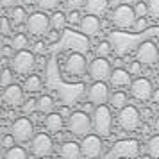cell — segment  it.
Here are the masks:
<instances>
[{
	"label": "cell",
	"instance_id": "1",
	"mask_svg": "<svg viewBox=\"0 0 159 159\" xmlns=\"http://www.w3.org/2000/svg\"><path fill=\"white\" fill-rule=\"evenodd\" d=\"M111 106L102 104V106H95L91 111V120H93V129L97 134H100L102 138L109 136L113 132V111Z\"/></svg>",
	"mask_w": 159,
	"mask_h": 159
},
{
	"label": "cell",
	"instance_id": "2",
	"mask_svg": "<svg viewBox=\"0 0 159 159\" xmlns=\"http://www.w3.org/2000/svg\"><path fill=\"white\" fill-rule=\"evenodd\" d=\"M66 127H68V130L73 136L84 138L86 134H89V130L93 129V120H91V116L88 115L86 111L79 109V111H75V113H72L68 116Z\"/></svg>",
	"mask_w": 159,
	"mask_h": 159
},
{
	"label": "cell",
	"instance_id": "3",
	"mask_svg": "<svg viewBox=\"0 0 159 159\" xmlns=\"http://www.w3.org/2000/svg\"><path fill=\"white\" fill-rule=\"evenodd\" d=\"M141 152V145L138 139L132 138H125V139H118L113 147L109 156L113 159H136Z\"/></svg>",
	"mask_w": 159,
	"mask_h": 159
},
{
	"label": "cell",
	"instance_id": "4",
	"mask_svg": "<svg viewBox=\"0 0 159 159\" xmlns=\"http://www.w3.org/2000/svg\"><path fill=\"white\" fill-rule=\"evenodd\" d=\"M141 111L132 106V104H127L125 107H122L118 111V116H116V122L120 125V129H123L125 132H132V130L139 129L141 125Z\"/></svg>",
	"mask_w": 159,
	"mask_h": 159
},
{
	"label": "cell",
	"instance_id": "5",
	"mask_svg": "<svg viewBox=\"0 0 159 159\" xmlns=\"http://www.w3.org/2000/svg\"><path fill=\"white\" fill-rule=\"evenodd\" d=\"M136 18L138 15L134 11V6H129V4H122L118 7H113V13H111V23L120 30L132 29Z\"/></svg>",
	"mask_w": 159,
	"mask_h": 159
},
{
	"label": "cell",
	"instance_id": "6",
	"mask_svg": "<svg viewBox=\"0 0 159 159\" xmlns=\"http://www.w3.org/2000/svg\"><path fill=\"white\" fill-rule=\"evenodd\" d=\"M25 27H27V32L32 34V36H47L52 29V23H50V16H47V11H34V13H30L29 18H27V23H25Z\"/></svg>",
	"mask_w": 159,
	"mask_h": 159
},
{
	"label": "cell",
	"instance_id": "7",
	"mask_svg": "<svg viewBox=\"0 0 159 159\" xmlns=\"http://www.w3.org/2000/svg\"><path fill=\"white\" fill-rule=\"evenodd\" d=\"M11 68L20 75H29L36 68V54L32 50H16L15 56L11 57Z\"/></svg>",
	"mask_w": 159,
	"mask_h": 159
},
{
	"label": "cell",
	"instance_id": "8",
	"mask_svg": "<svg viewBox=\"0 0 159 159\" xmlns=\"http://www.w3.org/2000/svg\"><path fill=\"white\" fill-rule=\"evenodd\" d=\"M89 70V63L84 54L80 52H72L68 54L65 59V73L66 75H72L73 79H80L84 77L86 72Z\"/></svg>",
	"mask_w": 159,
	"mask_h": 159
},
{
	"label": "cell",
	"instance_id": "9",
	"mask_svg": "<svg viewBox=\"0 0 159 159\" xmlns=\"http://www.w3.org/2000/svg\"><path fill=\"white\" fill-rule=\"evenodd\" d=\"M11 134L16 138L18 143H30V139L34 138L36 130H34V122L25 116H18L16 120L11 123Z\"/></svg>",
	"mask_w": 159,
	"mask_h": 159
},
{
	"label": "cell",
	"instance_id": "10",
	"mask_svg": "<svg viewBox=\"0 0 159 159\" xmlns=\"http://www.w3.org/2000/svg\"><path fill=\"white\" fill-rule=\"evenodd\" d=\"M30 152L34 157H48L54 154V139L47 132H36L34 138L30 139Z\"/></svg>",
	"mask_w": 159,
	"mask_h": 159
},
{
	"label": "cell",
	"instance_id": "11",
	"mask_svg": "<svg viewBox=\"0 0 159 159\" xmlns=\"http://www.w3.org/2000/svg\"><path fill=\"white\" fill-rule=\"evenodd\" d=\"M154 84L150 82V79L147 77H136L132 79L129 86V91H130V97L138 102H147L152 98V93H154Z\"/></svg>",
	"mask_w": 159,
	"mask_h": 159
},
{
	"label": "cell",
	"instance_id": "12",
	"mask_svg": "<svg viewBox=\"0 0 159 159\" xmlns=\"http://www.w3.org/2000/svg\"><path fill=\"white\" fill-rule=\"evenodd\" d=\"M111 98V86L107 80H93V84L88 88V100L95 106L107 104Z\"/></svg>",
	"mask_w": 159,
	"mask_h": 159
},
{
	"label": "cell",
	"instance_id": "13",
	"mask_svg": "<svg viewBox=\"0 0 159 159\" xmlns=\"http://www.w3.org/2000/svg\"><path fill=\"white\" fill-rule=\"evenodd\" d=\"M82 147V156L84 159H98L104 152V143H102L100 134H86L80 141Z\"/></svg>",
	"mask_w": 159,
	"mask_h": 159
},
{
	"label": "cell",
	"instance_id": "14",
	"mask_svg": "<svg viewBox=\"0 0 159 159\" xmlns=\"http://www.w3.org/2000/svg\"><path fill=\"white\" fill-rule=\"evenodd\" d=\"M136 59L141 61L145 66H154L159 61L157 45L154 43V41H150V39L141 41V43L138 45V48H136Z\"/></svg>",
	"mask_w": 159,
	"mask_h": 159
},
{
	"label": "cell",
	"instance_id": "15",
	"mask_svg": "<svg viewBox=\"0 0 159 159\" xmlns=\"http://www.w3.org/2000/svg\"><path fill=\"white\" fill-rule=\"evenodd\" d=\"M113 73V65L107 61V57H97L89 63V70H88V75L93 80H109Z\"/></svg>",
	"mask_w": 159,
	"mask_h": 159
},
{
	"label": "cell",
	"instance_id": "16",
	"mask_svg": "<svg viewBox=\"0 0 159 159\" xmlns=\"http://www.w3.org/2000/svg\"><path fill=\"white\" fill-rule=\"evenodd\" d=\"M23 91H25V88L23 86H18V84H9L7 88H4V93H2V98H4V102L7 104L9 107H22V104L25 102V95H23Z\"/></svg>",
	"mask_w": 159,
	"mask_h": 159
},
{
	"label": "cell",
	"instance_id": "17",
	"mask_svg": "<svg viewBox=\"0 0 159 159\" xmlns=\"http://www.w3.org/2000/svg\"><path fill=\"white\" fill-rule=\"evenodd\" d=\"M109 86L115 88V89H123V88H129L130 82H132V73L129 70H125L122 66H118L113 70L111 77H109Z\"/></svg>",
	"mask_w": 159,
	"mask_h": 159
},
{
	"label": "cell",
	"instance_id": "18",
	"mask_svg": "<svg viewBox=\"0 0 159 159\" xmlns=\"http://www.w3.org/2000/svg\"><path fill=\"white\" fill-rule=\"evenodd\" d=\"M102 29V23H100V16L97 15H86L82 16V22L79 23V30L80 34H84V36H97Z\"/></svg>",
	"mask_w": 159,
	"mask_h": 159
},
{
	"label": "cell",
	"instance_id": "19",
	"mask_svg": "<svg viewBox=\"0 0 159 159\" xmlns=\"http://www.w3.org/2000/svg\"><path fill=\"white\" fill-rule=\"evenodd\" d=\"M59 156H61V159H80V157H84V156H82V147H80V143L70 141V139H66L65 143L61 145Z\"/></svg>",
	"mask_w": 159,
	"mask_h": 159
},
{
	"label": "cell",
	"instance_id": "20",
	"mask_svg": "<svg viewBox=\"0 0 159 159\" xmlns=\"http://www.w3.org/2000/svg\"><path fill=\"white\" fill-rule=\"evenodd\" d=\"M45 129L52 132V134H59L61 130L65 129V116L61 115V113H56V111H52L48 115L45 116Z\"/></svg>",
	"mask_w": 159,
	"mask_h": 159
},
{
	"label": "cell",
	"instance_id": "21",
	"mask_svg": "<svg viewBox=\"0 0 159 159\" xmlns=\"http://www.w3.org/2000/svg\"><path fill=\"white\" fill-rule=\"evenodd\" d=\"M111 2L109 0H86V13L89 15H97V16H104L107 13Z\"/></svg>",
	"mask_w": 159,
	"mask_h": 159
},
{
	"label": "cell",
	"instance_id": "22",
	"mask_svg": "<svg viewBox=\"0 0 159 159\" xmlns=\"http://www.w3.org/2000/svg\"><path fill=\"white\" fill-rule=\"evenodd\" d=\"M27 11H25V6H13L9 9V20L13 23V27H20V25H25L27 23Z\"/></svg>",
	"mask_w": 159,
	"mask_h": 159
},
{
	"label": "cell",
	"instance_id": "23",
	"mask_svg": "<svg viewBox=\"0 0 159 159\" xmlns=\"http://www.w3.org/2000/svg\"><path fill=\"white\" fill-rule=\"evenodd\" d=\"M129 104V97H127V93L123 91V89H118V91H115V93H111V98H109V106L113 109H120L125 107Z\"/></svg>",
	"mask_w": 159,
	"mask_h": 159
},
{
	"label": "cell",
	"instance_id": "24",
	"mask_svg": "<svg viewBox=\"0 0 159 159\" xmlns=\"http://www.w3.org/2000/svg\"><path fill=\"white\" fill-rule=\"evenodd\" d=\"M41 86H43V80H41V77L36 75V73H29L27 79H25V82H23V88H25L27 93H38V91L41 89Z\"/></svg>",
	"mask_w": 159,
	"mask_h": 159
},
{
	"label": "cell",
	"instance_id": "25",
	"mask_svg": "<svg viewBox=\"0 0 159 159\" xmlns=\"http://www.w3.org/2000/svg\"><path fill=\"white\" fill-rule=\"evenodd\" d=\"M50 23H52V29H57V30H63L68 23V15H65L63 11H52L50 15Z\"/></svg>",
	"mask_w": 159,
	"mask_h": 159
},
{
	"label": "cell",
	"instance_id": "26",
	"mask_svg": "<svg viewBox=\"0 0 159 159\" xmlns=\"http://www.w3.org/2000/svg\"><path fill=\"white\" fill-rule=\"evenodd\" d=\"M54 98H52L50 95H41L39 98H38V111L39 113H45V115H48L54 111Z\"/></svg>",
	"mask_w": 159,
	"mask_h": 159
},
{
	"label": "cell",
	"instance_id": "27",
	"mask_svg": "<svg viewBox=\"0 0 159 159\" xmlns=\"http://www.w3.org/2000/svg\"><path fill=\"white\" fill-rule=\"evenodd\" d=\"M147 154L152 159H159V134L157 132L154 136H150V139L147 141Z\"/></svg>",
	"mask_w": 159,
	"mask_h": 159
},
{
	"label": "cell",
	"instance_id": "28",
	"mask_svg": "<svg viewBox=\"0 0 159 159\" xmlns=\"http://www.w3.org/2000/svg\"><path fill=\"white\" fill-rule=\"evenodd\" d=\"M4 159H29L27 157V150L23 148V147H11L6 150L4 154Z\"/></svg>",
	"mask_w": 159,
	"mask_h": 159
},
{
	"label": "cell",
	"instance_id": "29",
	"mask_svg": "<svg viewBox=\"0 0 159 159\" xmlns=\"http://www.w3.org/2000/svg\"><path fill=\"white\" fill-rule=\"evenodd\" d=\"M11 45H13V48H15V50H23V48H27V47H29V38H27V34H23V32H18V34L13 36Z\"/></svg>",
	"mask_w": 159,
	"mask_h": 159
},
{
	"label": "cell",
	"instance_id": "30",
	"mask_svg": "<svg viewBox=\"0 0 159 159\" xmlns=\"http://www.w3.org/2000/svg\"><path fill=\"white\" fill-rule=\"evenodd\" d=\"M97 56H100V57H109L111 54H113V45L109 43L107 39H104L100 43L97 45Z\"/></svg>",
	"mask_w": 159,
	"mask_h": 159
},
{
	"label": "cell",
	"instance_id": "31",
	"mask_svg": "<svg viewBox=\"0 0 159 159\" xmlns=\"http://www.w3.org/2000/svg\"><path fill=\"white\" fill-rule=\"evenodd\" d=\"M13 72H15V70H13V68H7V66L2 70V77H0V86L2 88H7L9 84L15 82V75H13Z\"/></svg>",
	"mask_w": 159,
	"mask_h": 159
},
{
	"label": "cell",
	"instance_id": "32",
	"mask_svg": "<svg viewBox=\"0 0 159 159\" xmlns=\"http://www.w3.org/2000/svg\"><path fill=\"white\" fill-rule=\"evenodd\" d=\"M61 0H36V6L41 11H56Z\"/></svg>",
	"mask_w": 159,
	"mask_h": 159
},
{
	"label": "cell",
	"instance_id": "33",
	"mask_svg": "<svg viewBox=\"0 0 159 159\" xmlns=\"http://www.w3.org/2000/svg\"><path fill=\"white\" fill-rule=\"evenodd\" d=\"M36 109H38V100H36V98H27V100L22 104L23 115H27V116H30Z\"/></svg>",
	"mask_w": 159,
	"mask_h": 159
},
{
	"label": "cell",
	"instance_id": "34",
	"mask_svg": "<svg viewBox=\"0 0 159 159\" xmlns=\"http://www.w3.org/2000/svg\"><path fill=\"white\" fill-rule=\"evenodd\" d=\"M147 27H148L147 18H145V16H138L136 22H134V25H132V30H134V34H139V32L147 30Z\"/></svg>",
	"mask_w": 159,
	"mask_h": 159
},
{
	"label": "cell",
	"instance_id": "35",
	"mask_svg": "<svg viewBox=\"0 0 159 159\" xmlns=\"http://www.w3.org/2000/svg\"><path fill=\"white\" fill-rule=\"evenodd\" d=\"M148 16L156 22L159 20V0H148Z\"/></svg>",
	"mask_w": 159,
	"mask_h": 159
},
{
	"label": "cell",
	"instance_id": "36",
	"mask_svg": "<svg viewBox=\"0 0 159 159\" xmlns=\"http://www.w3.org/2000/svg\"><path fill=\"white\" fill-rule=\"evenodd\" d=\"M134 11H136L138 16H147L148 15V2H145V0H139L134 4Z\"/></svg>",
	"mask_w": 159,
	"mask_h": 159
},
{
	"label": "cell",
	"instance_id": "37",
	"mask_svg": "<svg viewBox=\"0 0 159 159\" xmlns=\"http://www.w3.org/2000/svg\"><path fill=\"white\" fill-rule=\"evenodd\" d=\"M86 6V0H65V7L68 11H75V9H80Z\"/></svg>",
	"mask_w": 159,
	"mask_h": 159
},
{
	"label": "cell",
	"instance_id": "38",
	"mask_svg": "<svg viewBox=\"0 0 159 159\" xmlns=\"http://www.w3.org/2000/svg\"><path fill=\"white\" fill-rule=\"evenodd\" d=\"M80 22H82V15L79 13V9L68 11V23H70V25H79Z\"/></svg>",
	"mask_w": 159,
	"mask_h": 159
},
{
	"label": "cell",
	"instance_id": "39",
	"mask_svg": "<svg viewBox=\"0 0 159 159\" xmlns=\"http://www.w3.org/2000/svg\"><path fill=\"white\" fill-rule=\"evenodd\" d=\"M143 63L141 61H130V65H129V72L132 73V75H141L143 73Z\"/></svg>",
	"mask_w": 159,
	"mask_h": 159
},
{
	"label": "cell",
	"instance_id": "40",
	"mask_svg": "<svg viewBox=\"0 0 159 159\" xmlns=\"http://www.w3.org/2000/svg\"><path fill=\"white\" fill-rule=\"evenodd\" d=\"M15 143H16V138L13 136L11 132L2 138V148H4V150H7V148H11V147H15Z\"/></svg>",
	"mask_w": 159,
	"mask_h": 159
},
{
	"label": "cell",
	"instance_id": "41",
	"mask_svg": "<svg viewBox=\"0 0 159 159\" xmlns=\"http://www.w3.org/2000/svg\"><path fill=\"white\" fill-rule=\"evenodd\" d=\"M47 50H48V47H47V43H45L43 39H38L36 43H34V48H32L34 54H47Z\"/></svg>",
	"mask_w": 159,
	"mask_h": 159
},
{
	"label": "cell",
	"instance_id": "42",
	"mask_svg": "<svg viewBox=\"0 0 159 159\" xmlns=\"http://www.w3.org/2000/svg\"><path fill=\"white\" fill-rule=\"evenodd\" d=\"M11 20H9V16H4L2 18V36H9L11 34Z\"/></svg>",
	"mask_w": 159,
	"mask_h": 159
},
{
	"label": "cell",
	"instance_id": "43",
	"mask_svg": "<svg viewBox=\"0 0 159 159\" xmlns=\"http://www.w3.org/2000/svg\"><path fill=\"white\" fill-rule=\"evenodd\" d=\"M47 38H48V41H57L59 38H61V30L52 29V32H48V34H47Z\"/></svg>",
	"mask_w": 159,
	"mask_h": 159
},
{
	"label": "cell",
	"instance_id": "44",
	"mask_svg": "<svg viewBox=\"0 0 159 159\" xmlns=\"http://www.w3.org/2000/svg\"><path fill=\"white\" fill-rule=\"evenodd\" d=\"M15 48H13V45H6V47H4V57H13V56H15Z\"/></svg>",
	"mask_w": 159,
	"mask_h": 159
},
{
	"label": "cell",
	"instance_id": "45",
	"mask_svg": "<svg viewBox=\"0 0 159 159\" xmlns=\"http://www.w3.org/2000/svg\"><path fill=\"white\" fill-rule=\"evenodd\" d=\"M152 115H154V113H152V109H148V107L141 111V116H143V120H150Z\"/></svg>",
	"mask_w": 159,
	"mask_h": 159
},
{
	"label": "cell",
	"instance_id": "46",
	"mask_svg": "<svg viewBox=\"0 0 159 159\" xmlns=\"http://www.w3.org/2000/svg\"><path fill=\"white\" fill-rule=\"evenodd\" d=\"M150 102H152V104H157V106H159V88H157V89H154V93H152Z\"/></svg>",
	"mask_w": 159,
	"mask_h": 159
},
{
	"label": "cell",
	"instance_id": "47",
	"mask_svg": "<svg viewBox=\"0 0 159 159\" xmlns=\"http://www.w3.org/2000/svg\"><path fill=\"white\" fill-rule=\"evenodd\" d=\"M91 106H95V104H93V102H89V100H88L86 104H80V109H82V111H86V113H89V111L93 109Z\"/></svg>",
	"mask_w": 159,
	"mask_h": 159
},
{
	"label": "cell",
	"instance_id": "48",
	"mask_svg": "<svg viewBox=\"0 0 159 159\" xmlns=\"http://www.w3.org/2000/svg\"><path fill=\"white\" fill-rule=\"evenodd\" d=\"M59 113H61V115L65 116V118H68V116L72 115V111H70V109L66 107V106H65V107H61V109H59Z\"/></svg>",
	"mask_w": 159,
	"mask_h": 159
},
{
	"label": "cell",
	"instance_id": "49",
	"mask_svg": "<svg viewBox=\"0 0 159 159\" xmlns=\"http://www.w3.org/2000/svg\"><path fill=\"white\" fill-rule=\"evenodd\" d=\"M23 6H36V0H22Z\"/></svg>",
	"mask_w": 159,
	"mask_h": 159
},
{
	"label": "cell",
	"instance_id": "50",
	"mask_svg": "<svg viewBox=\"0 0 159 159\" xmlns=\"http://www.w3.org/2000/svg\"><path fill=\"white\" fill-rule=\"evenodd\" d=\"M122 63H123L122 59H120V57H116L115 61H113V66H115V68H118V66H122Z\"/></svg>",
	"mask_w": 159,
	"mask_h": 159
},
{
	"label": "cell",
	"instance_id": "51",
	"mask_svg": "<svg viewBox=\"0 0 159 159\" xmlns=\"http://www.w3.org/2000/svg\"><path fill=\"white\" fill-rule=\"evenodd\" d=\"M154 132H157L159 134V116L156 118V122H154Z\"/></svg>",
	"mask_w": 159,
	"mask_h": 159
},
{
	"label": "cell",
	"instance_id": "52",
	"mask_svg": "<svg viewBox=\"0 0 159 159\" xmlns=\"http://www.w3.org/2000/svg\"><path fill=\"white\" fill-rule=\"evenodd\" d=\"M111 2V6L113 7H118V6H122V0H109Z\"/></svg>",
	"mask_w": 159,
	"mask_h": 159
},
{
	"label": "cell",
	"instance_id": "53",
	"mask_svg": "<svg viewBox=\"0 0 159 159\" xmlns=\"http://www.w3.org/2000/svg\"><path fill=\"white\" fill-rule=\"evenodd\" d=\"M122 4H129V6H132V4H136V0H122Z\"/></svg>",
	"mask_w": 159,
	"mask_h": 159
},
{
	"label": "cell",
	"instance_id": "54",
	"mask_svg": "<svg viewBox=\"0 0 159 159\" xmlns=\"http://www.w3.org/2000/svg\"><path fill=\"white\" fill-rule=\"evenodd\" d=\"M141 130H143V134H148V127H147V125H143V127H141Z\"/></svg>",
	"mask_w": 159,
	"mask_h": 159
}]
</instances>
